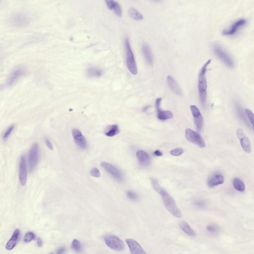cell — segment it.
<instances>
[{
	"instance_id": "ac0fdd59",
	"label": "cell",
	"mask_w": 254,
	"mask_h": 254,
	"mask_svg": "<svg viewBox=\"0 0 254 254\" xmlns=\"http://www.w3.org/2000/svg\"><path fill=\"white\" fill-rule=\"evenodd\" d=\"M167 81L169 87L172 91L178 95H182V91L181 88L173 77L171 76H167Z\"/></svg>"
},
{
	"instance_id": "836d02e7",
	"label": "cell",
	"mask_w": 254,
	"mask_h": 254,
	"mask_svg": "<svg viewBox=\"0 0 254 254\" xmlns=\"http://www.w3.org/2000/svg\"><path fill=\"white\" fill-rule=\"evenodd\" d=\"M127 196L130 200L132 201H136L138 199L137 194L132 191H128V192H127Z\"/></svg>"
},
{
	"instance_id": "484cf974",
	"label": "cell",
	"mask_w": 254,
	"mask_h": 254,
	"mask_svg": "<svg viewBox=\"0 0 254 254\" xmlns=\"http://www.w3.org/2000/svg\"><path fill=\"white\" fill-rule=\"evenodd\" d=\"M158 112V119L161 121L169 120L172 118L173 114L170 111H162L160 110Z\"/></svg>"
},
{
	"instance_id": "7bdbcfd3",
	"label": "cell",
	"mask_w": 254,
	"mask_h": 254,
	"mask_svg": "<svg viewBox=\"0 0 254 254\" xmlns=\"http://www.w3.org/2000/svg\"><path fill=\"white\" fill-rule=\"evenodd\" d=\"M150 107V106H145V107H143V108H142V111L144 112H147V111H148V109H149Z\"/></svg>"
},
{
	"instance_id": "e575fe53",
	"label": "cell",
	"mask_w": 254,
	"mask_h": 254,
	"mask_svg": "<svg viewBox=\"0 0 254 254\" xmlns=\"http://www.w3.org/2000/svg\"><path fill=\"white\" fill-rule=\"evenodd\" d=\"M90 174L91 176H93L94 177H97L98 178L100 176V171L97 168H93L91 170Z\"/></svg>"
},
{
	"instance_id": "5b68a950",
	"label": "cell",
	"mask_w": 254,
	"mask_h": 254,
	"mask_svg": "<svg viewBox=\"0 0 254 254\" xmlns=\"http://www.w3.org/2000/svg\"><path fill=\"white\" fill-rule=\"evenodd\" d=\"M214 51L215 55L228 67H234V63L232 59L221 46L218 45L214 46Z\"/></svg>"
},
{
	"instance_id": "6da1fadb",
	"label": "cell",
	"mask_w": 254,
	"mask_h": 254,
	"mask_svg": "<svg viewBox=\"0 0 254 254\" xmlns=\"http://www.w3.org/2000/svg\"><path fill=\"white\" fill-rule=\"evenodd\" d=\"M151 183L153 189L162 196L165 207L172 215L177 218L182 217V213L176 204L173 198L164 189L161 187L158 180L151 179Z\"/></svg>"
},
{
	"instance_id": "ba28073f",
	"label": "cell",
	"mask_w": 254,
	"mask_h": 254,
	"mask_svg": "<svg viewBox=\"0 0 254 254\" xmlns=\"http://www.w3.org/2000/svg\"><path fill=\"white\" fill-rule=\"evenodd\" d=\"M25 72V69L23 67L16 68L9 75L6 83V86L9 87L14 85L22 76H24Z\"/></svg>"
},
{
	"instance_id": "60d3db41",
	"label": "cell",
	"mask_w": 254,
	"mask_h": 254,
	"mask_svg": "<svg viewBox=\"0 0 254 254\" xmlns=\"http://www.w3.org/2000/svg\"><path fill=\"white\" fill-rule=\"evenodd\" d=\"M65 248H60L59 249H58V251L57 252V254H64L65 252Z\"/></svg>"
},
{
	"instance_id": "9a60e30c",
	"label": "cell",
	"mask_w": 254,
	"mask_h": 254,
	"mask_svg": "<svg viewBox=\"0 0 254 254\" xmlns=\"http://www.w3.org/2000/svg\"><path fill=\"white\" fill-rule=\"evenodd\" d=\"M224 182V178L220 174H215L210 177L207 181V185L209 188L223 184Z\"/></svg>"
},
{
	"instance_id": "8fae6325",
	"label": "cell",
	"mask_w": 254,
	"mask_h": 254,
	"mask_svg": "<svg viewBox=\"0 0 254 254\" xmlns=\"http://www.w3.org/2000/svg\"><path fill=\"white\" fill-rule=\"evenodd\" d=\"M27 172L26 159L24 155H22L20 158L19 165V180L22 185H25L27 182Z\"/></svg>"
},
{
	"instance_id": "2e32d148",
	"label": "cell",
	"mask_w": 254,
	"mask_h": 254,
	"mask_svg": "<svg viewBox=\"0 0 254 254\" xmlns=\"http://www.w3.org/2000/svg\"><path fill=\"white\" fill-rule=\"evenodd\" d=\"M105 3L109 9L112 11L119 17H122V8L118 2L113 0H107Z\"/></svg>"
},
{
	"instance_id": "4fadbf2b",
	"label": "cell",
	"mask_w": 254,
	"mask_h": 254,
	"mask_svg": "<svg viewBox=\"0 0 254 254\" xmlns=\"http://www.w3.org/2000/svg\"><path fill=\"white\" fill-rule=\"evenodd\" d=\"M247 24V20L244 19H239L231 25L229 28L225 30L222 32L224 35H232L235 34L240 27L245 25Z\"/></svg>"
},
{
	"instance_id": "52a82bcc",
	"label": "cell",
	"mask_w": 254,
	"mask_h": 254,
	"mask_svg": "<svg viewBox=\"0 0 254 254\" xmlns=\"http://www.w3.org/2000/svg\"><path fill=\"white\" fill-rule=\"evenodd\" d=\"M39 146L35 143L32 146L28 155V165L30 172H32L36 168L39 160Z\"/></svg>"
},
{
	"instance_id": "83f0119b",
	"label": "cell",
	"mask_w": 254,
	"mask_h": 254,
	"mask_svg": "<svg viewBox=\"0 0 254 254\" xmlns=\"http://www.w3.org/2000/svg\"><path fill=\"white\" fill-rule=\"evenodd\" d=\"M194 123L196 129L199 132H201L204 125V118L202 115H200L196 117H193Z\"/></svg>"
},
{
	"instance_id": "d6986e66",
	"label": "cell",
	"mask_w": 254,
	"mask_h": 254,
	"mask_svg": "<svg viewBox=\"0 0 254 254\" xmlns=\"http://www.w3.org/2000/svg\"><path fill=\"white\" fill-rule=\"evenodd\" d=\"M20 235V231L18 229H16L13 233L12 237L11 239L7 242L6 245V249L10 251L15 247L19 240V236Z\"/></svg>"
},
{
	"instance_id": "8992f818",
	"label": "cell",
	"mask_w": 254,
	"mask_h": 254,
	"mask_svg": "<svg viewBox=\"0 0 254 254\" xmlns=\"http://www.w3.org/2000/svg\"><path fill=\"white\" fill-rule=\"evenodd\" d=\"M104 241L109 248L114 251H122L125 248L124 242L115 236H107L104 238Z\"/></svg>"
},
{
	"instance_id": "44dd1931",
	"label": "cell",
	"mask_w": 254,
	"mask_h": 254,
	"mask_svg": "<svg viewBox=\"0 0 254 254\" xmlns=\"http://www.w3.org/2000/svg\"><path fill=\"white\" fill-rule=\"evenodd\" d=\"M27 17L23 14H17L14 16L13 18L12 22L13 24L17 27H22L27 24L28 23Z\"/></svg>"
},
{
	"instance_id": "7c38bea8",
	"label": "cell",
	"mask_w": 254,
	"mask_h": 254,
	"mask_svg": "<svg viewBox=\"0 0 254 254\" xmlns=\"http://www.w3.org/2000/svg\"><path fill=\"white\" fill-rule=\"evenodd\" d=\"M126 242L131 254H147L142 246L136 240L128 238L126 240Z\"/></svg>"
},
{
	"instance_id": "ffe728a7",
	"label": "cell",
	"mask_w": 254,
	"mask_h": 254,
	"mask_svg": "<svg viewBox=\"0 0 254 254\" xmlns=\"http://www.w3.org/2000/svg\"><path fill=\"white\" fill-rule=\"evenodd\" d=\"M136 155L140 163L143 166H148L150 163V158L148 153L139 150L137 152Z\"/></svg>"
},
{
	"instance_id": "ab89813d",
	"label": "cell",
	"mask_w": 254,
	"mask_h": 254,
	"mask_svg": "<svg viewBox=\"0 0 254 254\" xmlns=\"http://www.w3.org/2000/svg\"><path fill=\"white\" fill-rule=\"evenodd\" d=\"M154 154L155 155L157 156H161L163 155L162 152L160 151L159 150H156L155 151H154Z\"/></svg>"
},
{
	"instance_id": "d590c367",
	"label": "cell",
	"mask_w": 254,
	"mask_h": 254,
	"mask_svg": "<svg viewBox=\"0 0 254 254\" xmlns=\"http://www.w3.org/2000/svg\"><path fill=\"white\" fill-rule=\"evenodd\" d=\"M207 230L209 232L215 233L217 231V228L214 225H209L207 227Z\"/></svg>"
},
{
	"instance_id": "d6a6232c",
	"label": "cell",
	"mask_w": 254,
	"mask_h": 254,
	"mask_svg": "<svg viewBox=\"0 0 254 254\" xmlns=\"http://www.w3.org/2000/svg\"><path fill=\"white\" fill-rule=\"evenodd\" d=\"M14 128V125H12V126L9 127V128H8V129L6 130V131L4 133L3 137L4 140H6L8 139V137H9V136H10L11 133L13 132Z\"/></svg>"
},
{
	"instance_id": "5bb4252c",
	"label": "cell",
	"mask_w": 254,
	"mask_h": 254,
	"mask_svg": "<svg viewBox=\"0 0 254 254\" xmlns=\"http://www.w3.org/2000/svg\"><path fill=\"white\" fill-rule=\"evenodd\" d=\"M72 135L75 140V143L81 149H85L87 148V142L81 132L78 130L75 129L72 131Z\"/></svg>"
},
{
	"instance_id": "30bf717a",
	"label": "cell",
	"mask_w": 254,
	"mask_h": 254,
	"mask_svg": "<svg viewBox=\"0 0 254 254\" xmlns=\"http://www.w3.org/2000/svg\"><path fill=\"white\" fill-rule=\"evenodd\" d=\"M237 135L240 140V144L244 151L247 153H251V142L249 138L245 136L243 130L238 128L237 130Z\"/></svg>"
},
{
	"instance_id": "cb8c5ba5",
	"label": "cell",
	"mask_w": 254,
	"mask_h": 254,
	"mask_svg": "<svg viewBox=\"0 0 254 254\" xmlns=\"http://www.w3.org/2000/svg\"><path fill=\"white\" fill-rule=\"evenodd\" d=\"M119 132L120 131L118 126L117 124H115L108 127L105 132V134L109 137H113L118 134Z\"/></svg>"
},
{
	"instance_id": "4dcf8cb0",
	"label": "cell",
	"mask_w": 254,
	"mask_h": 254,
	"mask_svg": "<svg viewBox=\"0 0 254 254\" xmlns=\"http://www.w3.org/2000/svg\"><path fill=\"white\" fill-rule=\"evenodd\" d=\"M35 236L33 233L32 232H29L27 233V234H25V235L24 236V241L25 243H29L32 240H33L35 238Z\"/></svg>"
},
{
	"instance_id": "d4e9b609",
	"label": "cell",
	"mask_w": 254,
	"mask_h": 254,
	"mask_svg": "<svg viewBox=\"0 0 254 254\" xmlns=\"http://www.w3.org/2000/svg\"><path fill=\"white\" fill-rule=\"evenodd\" d=\"M129 14L130 17H132L133 19L135 20H142L143 19V16L141 13H140L138 10L134 8L131 7L129 9Z\"/></svg>"
},
{
	"instance_id": "9c48e42d",
	"label": "cell",
	"mask_w": 254,
	"mask_h": 254,
	"mask_svg": "<svg viewBox=\"0 0 254 254\" xmlns=\"http://www.w3.org/2000/svg\"><path fill=\"white\" fill-rule=\"evenodd\" d=\"M102 167L106 170V171L112 176L113 178L118 181H122L123 179V175L118 169L112 165V164L108 162H102L101 163Z\"/></svg>"
},
{
	"instance_id": "f546056e",
	"label": "cell",
	"mask_w": 254,
	"mask_h": 254,
	"mask_svg": "<svg viewBox=\"0 0 254 254\" xmlns=\"http://www.w3.org/2000/svg\"><path fill=\"white\" fill-rule=\"evenodd\" d=\"M245 111L247 117L249 119L250 121L251 122V124L252 125L253 129L254 131V114L252 111L249 109H245Z\"/></svg>"
},
{
	"instance_id": "8d00e7d4",
	"label": "cell",
	"mask_w": 254,
	"mask_h": 254,
	"mask_svg": "<svg viewBox=\"0 0 254 254\" xmlns=\"http://www.w3.org/2000/svg\"><path fill=\"white\" fill-rule=\"evenodd\" d=\"M194 204L196 207H204V206H205V204H204V202L201 200L196 201H194Z\"/></svg>"
},
{
	"instance_id": "e0dca14e",
	"label": "cell",
	"mask_w": 254,
	"mask_h": 254,
	"mask_svg": "<svg viewBox=\"0 0 254 254\" xmlns=\"http://www.w3.org/2000/svg\"><path fill=\"white\" fill-rule=\"evenodd\" d=\"M142 51L146 63L149 65H152L153 64V56L150 46L145 43L142 44Z\"/></svg>"
},
{
	"instance_id": "7402d4cb",
	"label": "cell",
	"mask_w": 254,
	"mask_h": 254,
	"mask_svg": "<svg viewBox=\"0 0 254 254\" xmlns=\"http://www.w3.org/2000/svg\"><path fill=\"white\" fill-rule=\"evenodd\" d=\"M87 76L91 78H99L103 75V71L100 68L91 67L87 69Z\"/></svg>"
},
{
	"instance_id": "74e56055",
	"label": "cell",
	"mask_w": 254,
	"mask_h": 254,
	"mask_svg": "<svg viewBox=\"0 0 254 254\" xmlns=\"http://www.w3.org/2000/svg\"><path fill=\"white\" fill-rule=\"evenodd\" d=\"M161 101H162V98H158V99H156V101H155V106H156L157 111L161 110L160 104Z\"/></svg>"
},
{
	"instance_id": "f1b7e54d",
	"label": "cell",
	"mask_w": 254,
	"mask_h": 254,
	"mask_svg": "<svg viewBox=\"0 0 254 254\" xmlns=\"http://www.w3.org/2000/svg\"><path fill=\"white\" fill-rule=\"evenodd\" d=\"M72 248L76 252H80L81 251V244L77 239H74L72 242Z\"/></svg>"
},
{
	"instance_id": "277c9868",
	"label": "cell",
	"mask_w": 254,
	"mask_h": 254,
	"mask_svg": "<svg viewBox=\"0 0 254 254\" xmlns=\"http://www.w3.org/2000/svg\"><path fill=\"white\" fill-rule=\"evenodd\" d=\"M185 137L189 142L198 145L201 148H204L206 147L205 142L201 135L190 129H186Z\"/></svg>"
},
{
	"instance_id": "4316f807",
	"label": "cell",
	"mask_w": 254,
	"mask_h": 254,
	"mask_svg": "<svg viewBox=\"0 0 254 254\" xmlns=\"http://www.w3.org/2000/svg\"><path fill=\"white\" fill-rule=\"evenodd\" d=\"M233 185L234 188L239 192H244L245 191V184L239 178H234L233 180Z\"/></svg>"
},
{
	"instance_id": "ee69618b",
	"label": "cell",
	"mask_w": 254,
	"mask_h": 254,
	"mask_svg": "<svg viewBox=\"0 0 254 254\" xmlns=\"http://www.w3.org/2000/svg\"><path fill=\"white\" fill-rule=\"evenodd\" d=\"M53 254V253H51V254Z\"/></svg>"
},
{
	"instance_id": "1f68e13d",
	"label": "cell",
	"mask_w": 254,
	"mask_h": 254,
	"mask_svg": "<svg viewBox=\"0 0 254 254\" xmlns=\"http://www.w3.org/2000/svg\"><path fill=\"white\" fill-rule=\"evenodd\" d=\"M184 153V150L182 148H175L170 151V154L173 156H177L181 155Z\"/></svg>"
},
{
	"instance_id": "f35d334b",
	"label": "cell",
	"mask_w": 254,
	"mask_h": 254,
	"mask_svg": "<svg viewBox=\"0 0 254 254\" xmlns=\"http://www.w3.org/2000/svg\"><path fill=\"white\" fill-rule=\"evenodd\" d=\"M45 143L47 147H48L50 150H53V148H53V145H52V144L50 140H49L48 139H45Z\"/></svg>"
},
{
	"instance_id": "603a6c76",
	"label": "cell",
	"mask_w": 254,
	"mask_h": 254,
	"mask_svg": "<svg viewBox=\"0 0 254 254\" xmlns=\"http://www.w3.org/2000/svg\"><path fill=\"white\" fill-rule=\"evenodd\" d=\"M179 226L181 230L185 233L187 234V235L191 237H195V236L196 235L194 230L191 227L190 225L186 222L181 221L179 222Z\"/></svg>"
},
{
	"instance_id": "b9f144b4",
	"label": "cell",
	"mask_w": 254,
	"mask_h": 254,
	"mask_svg": "<svg viewBox=\"0 0 254 254\" xmlns=\"http://www.w3.org/2000/svg\"><path fill=\"white\" fill-rule=\"evenodd\" d=\"M37 244L38 246H42V240H41L40 238H37Z\"/></svg>"
},
{
	"instance_id": "3957f363",
	"label": "cell",
	"mask_w": 254,
	"mask_h": 254,
	"mask_svg": "<svg viewBox=\"0 0 254 254\" xmlns=\"http://www.w3.org/2000/svg\"><path fill=\"white\" fill-rule=\"evenodd\" d=\"M125 47L127 67L131 73L133 75H137V65L134 54L131 48L129 39L128 37L125 38Z\"/></svg>"
},
{
	"instance_id": "7a4b0ae2",
	"label": "cell",
	"mask_w": 254,
	"mask_h": 254,
	"mask_svg": "<svg viewBox=\"0 0 254 254\" xmlns=\"http://www.w3.org/2000/svg\"><path fill=\"white\" fill-rule=\"evenodd\" d=\"M211 62L212 59H209L205 63L200 71L198 77V91L200 102L204 107L206 105L207 98V84L206 73L207 72V67L211 64Z\"/></svg>"
}]
</instances>
